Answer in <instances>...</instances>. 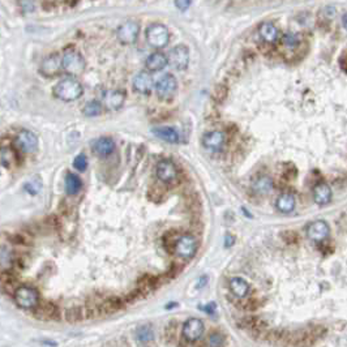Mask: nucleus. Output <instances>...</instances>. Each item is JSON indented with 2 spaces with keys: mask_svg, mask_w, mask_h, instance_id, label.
Instances as JSON below:
<instances>
[{
  "mask_svg": "<svg viewBox=\"0 0 347 347\" xmlns=\"http://www.w3.org/2000/svg\"><path fill=\"white\" fill-rule=\"evenodd\" d=\"M154 86V81L151 79L150 72H140L134 76L133 90L140 94H150Z\"/></svg>",
  "mask_w": 347,
  "mask_h": 347,
  "instance_id": "nucleus-16",
  "label": "nucleus"
},
{
  "mask_svg": "<svg viewBox=\"0 0 347 347\" xmlns=\"http://www.w3.org/2000/svg\"><path fill=\"white\" fill-rule=\"evenodd\" d=\"M138 33H140V24L134 20H128L117 28V39L124 45H132L137 41Z\"/></svg>",
  "mask_w": 347,
  "mask_h": 347,
  "instance_id": "nucleus-7",
  "label": "nucleus"
},
{
  "mask_svg": "<svg viewBox=\"0 0 347 347\" xmlns=\"http://www.w3.org/2000/svg\"><path fill=\"white\" fill-rule=\"evenodd\" d=\"M176 89H178V81H176L175 76L170 75V73L162 76L161 79L157 81V84H155V92H157V96L161 100H170V98H172V97L175 96Z\"/></svg>",
  "mask_w": 347,
  "mask_h": 347,
  "instance_id": "nucleus-6",
  "label": "nucleus"
},
{
  "mask_svg": "<svg viewBox=\"0 0 347 347\" xmlns=\"http://www.w3.org/2000/svg\"><path fill=\"white\" fill-rule=\"evenodd\" d=\"M214 310H216V303H210V304H208V308H207L208 313L214 312Z\"/></svg>",
  "mask_w": 347,
  "mask_h": 347,
  "instance_id": "nucleus-36",
  "label": "nucleus"
},
{
  "mask_svg": "<svg viewBox=\"0 0 347 347\" xmlns=\"http://www.w3.org/2000/svg\"><path fill=\"white\" fill-rule=\"evenodd\" d=\"M115 150V142L111 137H101L93 144V151L100 157H107Z\"/></svg>",
  "mask_w": 347,
  "mask_h": 347,
  "instance_id": "nucleus-20",
  "label": "nucleus"
},
{
  "mask_svg": "<svg viewBox=\"0 0 347 347\" xmlns=\"http://www.w3.org/2000/svg\"><path fill=\"white\" fill-rule=\"evenodd\" d=\"M167 60L171 64V67L174 69H178V71H184L187 69L189 64V51L188 47H186L184 45H178L172 48L170 51L169 56H167Z\"/></svg>",
  "mask_w": 347,
  "mask_h": 347,
  "instance_id": "nucleus-9",
  "label": "nucleus"
},
{
  "mask_svg": "<svg viewBox=\"0 0 347 347\" xmlns=\"http://www.w3.org/2000/svg\"><path fill=\"white\" fill-rule=\"evenodd\" d=\"M342 24H344V28L347 30V13L344 14V17H342Z\"/></svg>",
  "mask_w": 347,
  "mask_h": 347,
  "instance_id": "nucleus-37",
  "label": "nucleus"
},
{
  "mask_svg": "<svg viewBox=\"0 0 347 347\" xmlns=\"http://www.w3.org/2000/svg\"><path fill=\"white\" fill-rule=\"evenodd\" d=\"M252 189L256 195H260V196H265L268 193L272 192L273 189V180L270 176L261 175L256 178L252 183Z\"/></svg>",
  "mask_w": 347,
  "mask_h": 347,
  "instance_id": "nucleus-22",
  "label": "nucleus"
},
{
  "mask_svg": "<svg viewBox=\"0 0 347 347\" xmlns=\"http://www.w3.org/2000/svg\"><path fill=\"white\" fill-rule=\"evenodd\" d=\"M56 312L55 306L52 303H46V304H38L37 307L34 308V313L35 316L39 317V319H51Z\"/></svg>",
  "mask_w": 347,
  "mask_h": 347,
  "instance_id": "nucleus-27",
  "label": "nucleus"
},
{
  "mask_svg": "<svg viewBox=\"0 0 347 347\" xmlns=\"http://www.w3.org/2000/svg\"><path fill=\"white\" fill-rule=\"evenodd\" d=\"M258 34H260L262 41L266 43H275L278 41L279 31L272 22H264L258 28Z\"/></svg>",
  "mask_w": 347,
  "mask_h": 347,
  "instance_id": "nucleus-23",
  "label": "nucleus"
},
{
  "mask_svg": "<svg viewBox=\"0 0 347 347\" xmlns=\"http://www.w3.org/2000/svg\"><path fill=\"white\" fill-rule=\"evenodd\" d=\"M296 205V199L295 196L290 192H285L279 195V197L277 199V203H275V207L277 209L281 212V213L289 214L291 212H294Z\"/></svg>",
  "mask_w": 347,
  "mask_h": 347,
  "instance_id": "nucleus-21",
  "label": "nucleus"
},
{
  "mask_svg": "<svg viewBox=\"0 0 347 347\" xmlns=\"http://www.w3.org/2000/svg\"><path fill=\"white\" fill-rule=\"evenodd\" d=\"M14 161V154L13 151L10 150L9 148H5V146H1L0 148V165L4 166V167H9Z\"/></svg>",
  "mask_w": 347,
  "mask_h": 347,
  "instance_id": "nucleus-29",
  "label": "nucleus"
},
{
  "mask_svg": "<svg viewBox=\"0 0 347 347\" xmlns=\"http://www.w3.org/2000/svg\"><path fill=\"white\" fill-rule=\"evenodd\" d=\"M157 176L162 183L170 184L178 178V169L175 163L170 159H162L157 165Z\"/></svg>",
  "mask_w": 347,
  "mask_h": 347,
  "instance_id": "nucleus-14",
  "label": "nucleus"
},
{
  "mask_svg": "<svg viewBox=\"0 0 347 347\" xmlns=\"http://www.w3.org/2000/svg\"><path fill=\"white\" fill-rule=\"evenodd\" d=\"M225 338L221 333H212L208 338V347H221L224 345Z\"/></svg>",
  "mask_w": 347,
  "mask_h": 347,
  "instance_id": "nucleus-31",
  "label": "nucleus"
},
{
  "mask_svg": "<svg viewBox=\"0 0 347 347\" xmlns=\"http://www.w3.org/2000/svg\"><path fill=\"white\" fill-rule=\"evenodd\" d=\"M197 248H199V243H197L196 237L189 234L182 235L175 243L176 254L179 257L184 258V260L192 258L196 254Z\"/></svg>",
  "mask_w": 347,
  "mask_h": 347,
  "instance_id": "nucleus-5",
  "label": "nucleus"
},
{
  "mask_svg": "<svg viewBox=\"0 0 347 347\" xmlns=\"http://www.w3.org/2000/svg\"><path fill=\"white\" fill-rule=\"evenodd\" d=\"M73 167L79 171H85L88 167V158L85 154H79L73 161Z\"/></svg>",
  "mask_w": 347,
  "mask_h": 347,
  "instance_id": "nucleus-32",
  "label": "nucleus"
},
{
  "mask_svg": "<svg viewBox=\"0 0 347 347\" xmlns=\"http://www.w3.org/2000/svg\"><path fill=\"white\" fill-rule=\"evenodd\" d=\"M151 132L161 140L170 142V144H178L180 140L178 131L172 127H166V125H161V127H155L151 129Z\"/></svg>",
  "mask_w": 347,
  "mask_h": 347,
  "instance_id": "nucleus-19",
  "label": "nucleus"
},
{
  "mask_svg": "<svg viewBox=\"0 0 347 347\" xmlns=\"http://www.w3.org/2000/svg\"><path fill=\"white\" fill-rule=\"evenodd\" d=\"M204 323L196 317H191L183 325V337L188 342H196L204 334Z\"/></svg>",
  "mask_w": 347,
  "mask_h": 347,
  "instance_id": "nucleus-12",
  "label": "nucleus"
},
{
  "mask_svg": "<svg viewBox=\"0 0 347 347\" xmlns=\"http://www.w3.org/2000/svg\"><path fill=\"white\" fill-rule=\"evenodd\" d=\"M83 85L73 77H67L59 81L54 88V94L56 98L64 102H72V101L79 100L83 96Z\"/></svg>",
  "mask_w": 347,
  "mask_h": 347,
  "instance_id": "nucleus-1",
  "label": "nucleus"
},
{
  "mask_svg": "<svg viewBox=\"0 0 347 347\" xmlns=\"http://www.w3.org/2000/svg\"><path fill=\"white\" fill-rule=\"evenodd\" d=\"M282 42H283V45L287 46V47H296V46L300 43V38L299 35L295 34V33H291V31H287V33H285L283 34V37H282Z\"/></svg>",
  "mask_w": 347,
  "mask_h": 347,
  "instance_id": "nucleus-30",
  "label": "nucleus"
},
{
  "mask_svg": "<svg viewBox=\"0 0 347 347\" xmlns=\"http://www.w3.org/2000/svg\"><path fill=\"white\" fill-rule=\"evenodd\" d=\"M14 300L24 310H34L39 304V294L31 286H20L14 291Z\"/></svg>",
  "mask_w": 347,
  "mask_h": 347,
  "instance_id": "nucleus-3",
  "label": "nucleus"
},
{
  "mask_svg": "<svg viewBox=\"0 0 347 347\" xmlns=\"http://www.w3.org/2000/svg\"><path fill=\"white\" fill-rule=\"evenodd\" d=\"M14 145L22 153H34L38 149V137L31 131L22 129L14 138Z\"/></svg>",
  "mask_w": 347,
  "mask_h": 347,
  "instance_id": "nucleus-11",
  "label": "nucleus"
},
{
  "mask_svg": "<svg viewBox=\"0 0 347 347\" xmlns=\"http://www.w3.org/2000/svg\"><path fill=\"white\" fill-rule=\"evenodd\" d=\"M234 244V237H231L230 235H227L226 236V247H231Z\"/></svg>",
  "mask_w": 347,
  "mask_h": 347,
  "instance_id": "nucleus-35",
  "label": "nucleus"
},
{
  "mask_svg": "<svg viewBox=\"0 0 347 347\" xmlns=\"http://www.w3.org/2000/svg\"><path fill=\"white\" fill-rule=\"evenodd\" d=\"M62 71L63 64L62 55L60 54H51V55H48L47 58L43 59V62L41 63V67H39V72L45 76V77H47V79L55 77Z\"/></svg>",
  "mask_w": 347,
  "mask_h": 347,
  "instance_id": "nucleus-10",
  "label": "nucleus"
},
{
  "mask_svg": "<svg viewBox=\"0 0 347 347\" xmlns=\"http://www.w3.org/2000/svg\"><path fill=\"white\" fill-rule=\"evenodd\" d=\"M81 188H83V182H81L80 176H77L76 174H72V172L67 174L66 176L67 193H68V195H76V193H79L80 191H81Z\"/></svg>",
  "mask_w": 347,
  "mask_h": 347,
  "instance_id": "nucleus-26",
  "label": "nucleus"
},
{
  "mask_svg": "<svg viewBox=\"0 0 347 347\" xmlns=\"http://www.w3.org/2000/svg\"><path fill=\"white\" fill-rule=\"evenodd\" d=\"M230 290L237 298H244L249 292V285L245 279L235 277L230 281Z\"/></svg>",
  "mask_w": 347,
  "mask_h": 347,
  "instance_id": "nucleus-24",
  "label": "nucleus"
},
{
  "mask_svg": "<svg viewBox=\"0 0 347 347\" xmlns=\"http://www.w3.org/2000/svg\"><path fill=\"white\" fill-rule=\"evenodd\" d=\"M225 144H226V134L222 131H210L203 136V146L212 153L222 150Z\"/></svg>",
  "mask_w": 347,
  "mask_h": 347,
  "instance_id": "nucleus-13",
  "label": "nucleus"
},
{
  "mask_svg": "<svg viewBox=\"0 0 347 347\" xmlns=\"http://www.w3.org/2000/svg\"><path fill=\"white\" fill-rule=\"evenodd\" d=\"M332 196H333L332 188L325 182L317 183L315 188H313V200L319 205H327V204H329L332 201Z\"/></svg>",
  "mask_w": 347,
  "mask_h": 347,
  "instance_id": "nucleus-18",
  "label": "nucleus"
},
{
  "mask_svg": "<svg viewBox=\"0 0 347 347\" xmlns=\"http://www.w3.org/2000/svg\"><path fill=\"white\" fill-rule=\"evenodd\" d=\"M170 39L169 29L163 24H151L146 29V42L153 48H163L167 46Z\"/></svg>",
  "mask_w": 347,
  "mask_h": 347,
  "instance_id": "nucleus-4",
  "label": "nucleus"
},
{
  "mask_svg": "<svg viewBox=\"0 0 347 347\" xmlns=\"http://www.w3.org/2000/svg\"><path fill=\"white\" fill-rule=\"evenodd\" d=\"M104 111V105L98 101H90L83 107V114L85 116H98Z\"/></svg>",
  "mask_w": 347,
  "mask_h": 347,
  "instance_id": "nucleus-28",
  "label": "nucleus"
},
{
  "mask_svg": "<svg viewBox=\"0 0 347 347\" xmlns=\"http://www.w3.org/2000/svg\"><path fill=\"white\" fill-rule=\"evenodd\" d=\"M18 4L24 13H30L35 9V0H18Z\"/></svg>",
  "mask_w": 347,
  "mask_h": 347,
  "instance_id": "nucleus-33",
  "label": "nucleus"
},
{
  "mask_svg": "<svg viewBox=\"0 0 347 347\" xmlns=\"http://www.w3.org/2000/svg\"><path fill=\"white\" fill-rule=\"evenodd\" d=\"M136 338L141 345H148L154 341V330L150 325H141L136 329Z\"/></svg>",
  "mask_w": 347,
  "mask_h": 347,
  "instance_id": "nucleus-25",
  "label": "nucleus"
},
{
  "mask_svg": "<svg viewBox=\"0 0 347 347\" xmlns=\"http://www.w3.org/2000/svg\"><path fill=\"white\" fill-rule=\"evenodd\" d=\"M306 234L310 240L315 241V243H321V241H324L329 236L330 227L323 220L312 221V222L307 225Z\"/></svg>",
  "mask_w": 347,
  "mask_h": 347,
  "instance_id": "nucleus-8",
  "label": "nucleus"
},
{
  "mask_svg": "<svg viewBox=\"0 0 347 347\" xmlns=\"http://www.w3.org/2000/svg\"><path fill=\"white\" fill-rule=\"evenodd\" d=\"M192 3V0H175V5L179 10H187Z\"/></svg>",
  "mask_w": 347,
  "mask_h": 347,
  "instance_id": "nucleus-34",
  "label": "nucleus"
},
{
  "mask_svg": "<svg viewBox=\"0 0 347 347\" xmlns=\"http://www.w3.org/2000/svg\"><path fill=\"white\" fill-rule=\"evenodd\" d=\"M124 101H125V93L121 90H109L102 97L104 106L111 111L119 110L124 105Z\"/></svg>",
  "mask_w": 347,
  "mask_h": 347,
  "instance_id": "nucleus-15",
  "label": "nucleus"
},
{
  "mask_svg": "<svg viewBox=\"0 0 347 347\" xmlns=\"http://www.w3.org/2000/svg\"><path fill=\"white\" fill-rule=\"evenodd\" d=\"M63 71L72 77L79 76L85 69V59L75 48H67L62 55Z\"/></svg>",
  "mask_w": 347,
  "mask_h": 347,
  "instance_id": "nucleus-2",
  "label": "nucleus"
},
{
  "mask_svg": "<svg viewBox=\"0 0 347 347\" xmlns=\"http://www.w3.org/2000/svg\"><path fill=\"white\" fill-rule=\"evenodd\" d=\"M167 64H169L167 56L161 51L153 52L145 62V67H146L148 72H159L162 69H165Z\"/></svg>",
  "mask_w": 347,
  "mask_h": 347,
  "instance_id": "nucleus-17",
  "label": "nucleus"
}]
</instances>
